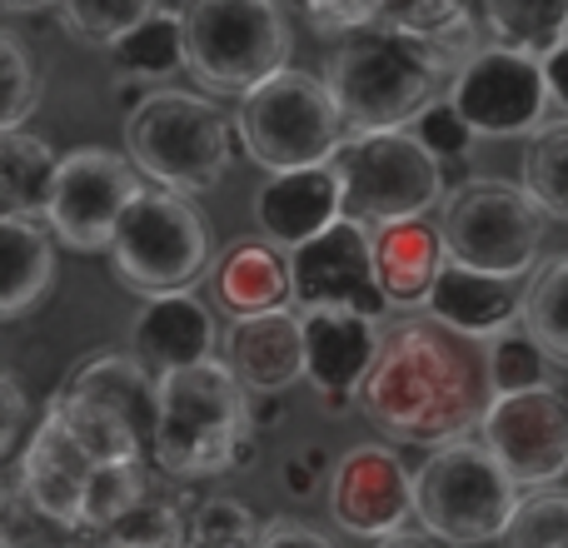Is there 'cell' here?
<instances>
[{
  "mask_svg": "<svg viewBox=\"0 0 568 548\" xmlns=\"http://www.w3.org/2000/svg\"><path fill=\"white\" fill-rule=\"evenodd\" d=\"M304 459H310V464H314V469H320V474L329 469V454H324V449H304Z\"/></svg>",
  "mask_w": 568,
  "mask_h": 548,
  "instance_id": "c3c4849f",
  "label": "cell"
},
{
  "mask_svg": "<svg viewBox=\"0 0 568 548\" xmlns=\"http://www.w3.org/2000/svg\"><path fill=\"white\" fill-rule=\"evenodd\" d=\"M26 424H30L26 389H20L16 374H0V459H10V464L20 459V449L30 444Z\"/></svg>",
  "mask_w": 568,
  "mask_h": 548,
  "instance_id": "ab89813d",
  "label": "cell"
},
{
  "mask_svg": "<svg viewBox=\"0 0 568 548\" xmlns=\"http://www.w3.org/2000/svg\"><path fill=\"white\" fill-rule=\"evenodd\" d=\"M255 424L260 429H275V424H284V409H255Z\"/></svg>",
  "mask_w": 568,
  "mask_h": 548,
  "instance_id": "7dc6e473",
  "label": "cell"
},
{
  "mask_svg": "<svg viewBox=\"0 0 568 548\" xmlns=\"http://www.w3.org/2000/svg\"><path fill=\"white\" fill-rule=\"evenodd\" d=\"M449 100L474 125V135H489V140H509V135L529 140L549 120V105H554L549 80H544V60L504 50V45H484L464 65V75L454 80Z\"/></svg>",
  "mask_w": 568,
  "mask_h": 548,
  "instance_id": "4fadbf2b",
  "label": "cell"
},
{
  "mask_svg": "<svg viewBox=\"0 0 568 548\" xmlns=\"http://www.w3.org/2000/svg\"><path fill=\"white\" fill-rule=\"evenodd\" d=\"M294 270V304L304 309H349L379 324L389 309L379 290V265H374V230H364L359 220L344 215L339 225H329L320 240L300 245L290 255Z\"/></svg>",
  "mask_w": 568,
  "mask_h": 548,
  "instance_id": "9a60e30c",
  "label": "cell"
},
{
  "mask_svg": "<svg viewBox=\"0 0 568 548\" xmlns=\"http://www.w3.org/2000/svg\"><path fill=\"white\" fill-rule=\"evenodd\" d=\"M524 300H529V290H519V280H494V274L464 270L449 260L429 294V319H439L444 329L474 344H489L494 334L524 319Z\"/></svg>",
  "mask_w": 568,
  "mask_h": 548,
  "instance_id": "7402d4cb",
  "label": "cell"
},
{
  "mask_svg": "<svg viewBox=\"0 0 568 548\" xmlns=\"http://www.w3.org/2000/svg\"><path fill=\"white\" fill-rule=\"evenodd\" d=\"M60 160L65 155H55V145L36 130L0 135V215L45 220L50 200H55Z\"/></svg>",
  "mask_w": 568,
  "mask_h": 548,
  "instance_id": "484cf974",
  "label": "cell"
},
{
  "mask_svg": "<svg viewBox=\"0 0 568 548\" xmlns=\"http://www.w3.org/2000/svg\"><path fill=\"white\" fill-rule=\"evenodd\" d=\"M255 548H334V539H324L314 524L294 519V514H275V519H265Z\"/></svg>",
  "mask_w": 568,
  "mask_h": 548,
  "instance_id": "60d3db41",
  "label": "cell"
},
{
  "mask_svg": "<svg viewBox=\"0 0 568 548\" xmlns=\"http://www.w3.org/2000/svg\"><path fill=\"white\" fill-rule=\"evenodd\" d=\"M155 10H160L155 0H60L55 16H60V26H65L70 40L115 50L120 40H125L135 26H145Z\"/></svg>",
  "mask_w": 568,
  "mask_h": 548,
  "instance_id": "d6a6232c",
  "label": "cell"
},
{
  "mask_svg": "<svg viewBox=\"0 0 568 548\" xmlns=\"http://www.w3.org/2000/svg\"><path fill=\"white\" fill-rule=\"evenodd\" d=\"M215 270V240L210 225L185 195L145 185L110 245V274L140 300H170L190 294Z\"/></svg>",
  "mask_w": 568,
  "mask_h": 548,
  "instance_id": "30bf717a",
  "label": "cell"
},
{
  "mask_svg": "<svg viewBox=\"0 0 568 548\" xmlns=\"http://www.w3.org/2000/svg\"><path fill=\"white\" fill-rule=\"evenodd\" d=\"M140 190L145 185H140V170L130 165V155L80 145L60 160V180H55V200L45 210V230L55 235V245L75 250V255H110V245H115Z\"/></svg>",
  "mask_w": 568,
  "mask_h": 548,
  "instance_id": "7c38bea8",
  "label": "cell"
},
{
  "mask_svg": "<svg viewBox=\"0 0 568 548\" xmlns=\"http://www.w3.org/2000/svg\"><path fill=\"white\" fill-rule=\"evenodd\" d=\"M150 469H155V464H100L95 479H90V494H85V529L80 534L110 529V524L125 519L135 504H145V494L155 489Z\"/></svg>",
  "mask_w": 568,
  "mask_h": 548,
  "instance_id": "836d02e7",
  "label": "cell"
},
{
  "mask_svg": "<svg viewBox=\"0 0 568 548\" xmlns=\"http://www.w3.org/2000/svg\"><path fill=\"white\" fill-rule=\"evenodd\" d=\"M474 55L479 40H429L374 20L329 50L324 85L354 135L409 130L424 110L444 100L439 90H454Z\"/></svg>",
  "mask_w": 568,
  "mask_h": 548,
  "instance_id": "7a4b0ae2",
  "label": "cell"
},
{
  "mask_svg": "<svg viewBox=\"0 0 568 548\" xmlns=\"http://www.w3.org/2000/svg\"><path fill=\"white\" fill-rule=\"evenodd\" d=\"M304 364L314 384V394L324 399L329 414H349V404H359L364 384L374 374V359L384 349V334L374 319L349 309H304Z\"/></svg>",
  "mask_w": 568,
  "mask_h": 548,
  "instance_id": "e0dca14e",
  "label": "cell"
},
{
  "mask_svg": "<svg viewBox=\"0 0 568 548\" xmlns=\"http://www.w3.org/2000/svg\"><path fill=\"white\" fill-rule=\"evenodd\" d=\"M0 245H6V265H0V319H20L55 284V235L40 220L0 215Z\"/></svg>",
  "mask_w": 568,
  "mask_h": 548,
  "instance_id": "d4e9b609",
  "label": "cell"
},
{
  "mask_svg": "<svg viewBox=\"0 0 568 548\" xmlns=\"http://www.w3.org/2000/svg\"><path fill=\"white\" fill-rule=\"evenodd\" d=\"M329 514L349 539H394L414 519V474L389 444H354L334 464Z\"/></svg>",
  "mask_w": 568,
  "mask_h": 548,
  "instance_id": "2e32d148",
  "label": "cell"
},
{
  "mask_svg": "<svg viewBox=\"0 0 568 548\" xmlns=\"http://www.w3.org/2000/svg\"><path fill=\"white\" fill-rule=\"evenodd\" d=\"M494 45L519 55H549L568 40V0H474Z\"/></svg>",
  "mask_w": 568,
  "mask_h": 548,
  "instance_id": "4316f807",
  "label": "cell"
},
{
  "mask_svg": "<svg viewBox=\"0 0 568 548\" xmlns=\"http://www.w3.org/2000/svg\"><path fill=\"white\" fill-rule=\"evenodd\" d=\"M235 115L195 90H155L125 120V155L150 185L170 195H205L235 160Z\"/></svg>",
  "mask_w": 568,
  "mask_h": 548,
  "instance_id": "5b68a950",
  "label": "cell"
},
{
  "mask_svg": "<svg viewBox=\"0 0 568 548\" xmlns=\"http://www.w3.org/2000/svg\"><path fill=\"white\" fill-rule=\"evenodd\" d=\"M185 70L210 95H240L290 70L284 0H185Z\"/></svg>",
  "mask_w": 568,
  "mask_h": 548,
  "instance_id": "52a82bcc",
  "label": "cell"
},
{
  "mask_svg": "<svg viewBox=\"0 0 568 548\" xmlns=\"http://www.w3.org/2000/svg\"><path fill=\"white\" fill-rule=\"evenodd\" d=\"M95 469L100 464L90 459L50 414H40V424L30 429V444L20 449V459L10 464L16 484L26 489V499L70 534L85 529V494H90Z\"/></svg>",
  "mask_w": 568,
  "mask_h": 548,
  "instance_id": "ac0fdd59",
  "label": "cell"
},
{
  "mask_svg": "<svg viewBox=\"0 0 568 548\" xmlns=\"http://www.w3.org/2000/svg\"><path fill=\"white\" fill-rule=\"evenodd\" d=\"M494 404L484 349L439 319H399L359 394V409L389 444L444 449L479 434Z\"/></svg>",
  "mask_w": 568,
  "mask_h": 548,
  "instance_id": "6da1fadb",
  "label": "cell"
},
{
  "mask_svg": "<svg viewBox=\"0 0 568 548\" xmlns=\"http://www.w3.org/2000/svg\"><path fill=\"white\" fill-rule=\"evenodd\" d=\"M50 419L95 464H155L160 379L135 354H90L45 399Z\"/></svg>",
  "mask_w": 568,
  "mask_h": 548,
  "instance_id": "277c9868",
  "label": "cell"
},
{
  "mask_svg": "<svg viewBox=\"0 0 568 548\" xmlns=\"http://www.w3.org/2000/svg\"><path fill=\"white\" fill-rule=\"evenodd\" d=\"M185 548H205V544H185Z\"/></svg>",
  "mask_w": 568,
  "mask_h": 548,
  "instance_id": "681fc988",
  "label": "cell"
},
{
  "mask_svg": "<svg viewBox=\"0 0 568 548\" xmlns=\"http://www.w3.org/2000/svg\"><path fill=\"white\" fill-rule=\"evenodd\" d=\"M484 364H489V389L494 399L504 394H529V389H559V364L544 354V344L529 329H504L484 344Z\"/></svg>",
  "mask_w": 568,
  "mask_h": 548,
  "instance_id": "4dcf8cb0",
  "label": "cell"
},
{
  "mask_svg": "<svg viewBox=\"0 0 568 548\" xmlns=\"http://www.w3.org/2000/svg\"><path fill=\"white\" fill-rule=\"evenodd\" d=\"M439 235L454 265L494 274V280H524L539 265L544 215L524 185L474 175L439 210Z\"/></svg>",
  "mask_w": 568,
  "mask_h": 548,
  "instance_id": "8fae6325",
  "label": "cell"
},
{
  "mask_svg": "<svg viewBox=\"0 0 568 548\" xmlns=\"http://www.w3.org/2000/svg\"><path fill=\"white\" fill-rule=\"evenodd\" d=\"M524 494L499 459L484 449L479 434L434 449L414 474V519L449 548L504 544L519 519Z\"/></svg>",
  "mask_w": 568,
  "mask_h": 548,
  "instance_id": "8992f818",
  "label": "cell"
},
{
  "mask_svg": "<svg viewBox=\"0 0 568 548\" xmlns=\"http://www.w3.org/2000/svg\"><path fill=\"white\" fill-rule=\"evenodd\" d=\"M80 534L60 529L55 519L26 499L16 474H6V494H0V548H75Z\"/></svg>",
  "mask_w": 568,
  "mask_h": 548,
  "instance_id": "8d00e7d4",
  "label": "cell"
},
{
  "mask_svg": "<svg viewBox=\"0 0 568 548\" xmlns=\"http://www.w3.org/2000/svg\"><path fill=\"white\" fill-rule=\"evenodd\" d=\"M384 6H389V0H384Z\"/></svg>",
  "mask_w": 568,
  "mask_h": 548,
  "instance_id": "f907efd6",
  "label": "cell"
},
{
  "mask_svg": "<svg viewBox=\"0 0 568 548\" xmlns=\"http://www.w3.org/2000/svg\"><path fill=\"white\" fill-rule=\"evenodd\" d=\"M344 180V215L364 230L384 235L424 220L429 210L449 205V170L419 145L414 130H379V135H349L334 155Z\"/></svg>",
  "mask_w": 568,
  "mask_h": 548,
  "instance_id": "9c48e42d",
  "label": "cell"
},
{
  "mask_svg": "<svg viewBox=\"0 0 568 548\" xmlns=\"http://www.w3.org/2000/svg\"><path fill=\"white\" fill-rule=\"evenodd\" d=\"M185 544H190V509L170 489H150L145 504H135L125 519L75 539V548H185Z\"/></svg>",
  "mask_w": 568,
  "mask_h": 548,
  "instance_id": "83f0119b",
  "label": "cell"
},
{
  "mask_svg": "<svg viewBox=\"0 0 568 548\" xmlns=\"http://www.w3.org/2000/svg\"><path fill=\"white\" fill-rule=\"evenodd\" d=\"M225 364L250 394H284L310 374L304 364V319L294 309L250 314L225 334Z\"/></svg>",
  "mask_w": 568,
  "mask_h": 548,
  "instance_id": "ffe728a7",
  "label": "cell"
},
{
  "mask_svg": "<svg viewBox=\"0 0 568 548\" xmlns=\"http://www.w3.org/2000/svg\"><path fill=\"white\" fill-rule=\"evenodd\" d=\"M524 329L544 344L559 369H568V255L534 270L529 300H524Z\"/></svg>",
  "mask_w": 568,
  "mask_h": 548,
  "instance_id": "1f68e13d",
  "label": "cell"
},
{
  "mask_svg": "<svg viewBox=\"0 0 568 548\" xmlns=\"http://www.w3.org/2000/svg\"><path fill=\"white\" fill-rule=\"evenodd\" d=\"M175 70H185V16L160 6L145 26H135L115 45V75L170 80Z\"/></svg>",
  "mask_w": 568,
  "mask_h": 548,
  "instance_id": "f546056e",
  "label": "cell"
},
{
  "mask_svg": "<svg viewBox=\"0 0 568 548\" xmlns=\"http://www.w3.org/2000/svg\"><path fill=\"white\" fill-rule=\"evenodd\" d=\"M235 135H240V150L275 180V175H300V170L329 165L354 130L344 125L329 85L320 75H310V70L290 65L240 100Z\"/></svg>",
  "mask_w": 568,
  "mask_h": 548,
  "instance_id": "ba28073f",
  "label": "cell"
},
{
  "mask_svg": "<svg viewBox=\"0 0 568 548\" xmlns=\"http://www.w3.org/2000/svg\"><path fill=\"white\" fill-rule=\"evenodd\" d=\"M255 220L265 230L270 245L280 250H300L310 240H320L329 225L344 220V180L339 165H320V170H300V175H275L255 200Z\"/></svg>",
  "mask_w": 568,
  "mask_h": 548,
  "instance_id": "d6986e66",
  "label": "cell"
},
{
  "mask_svg": "<svg viewBox=\"0 0 568 548\" xmlns=\"http://www.w3.org/2000/svg\"><path fill=\"white\" fill-rule=\"evenodd\" d=\"M499 548H568V494H529Z\"/></svg>",
  "mask_w": 568,
  "mask_h": 548,
  "instance_id": "f35d334b",
  "label": "cell"
},
{
  "mask_svg": "<svg viewBox=\"0 0 568 548\" xmlns=\"http://www.w3.org/2000/svg\"><path fill=\"white\" fill-rule=\"evenodd\" d=\"M280 474H284V489H290L294 499H310V494L320 489V479H324V474L314 469V464L304 459V454H294V459H284V464H280Z\"/></svg>",
  "mask_w": 568,
  "mask_h": 548,
  "instance_id": "b9f144b4",
  "label": "cell"
},
{
  "mask_svg": "<svg viewBox=\"0 0 568 548\" xmlns=\"http://www.w3.org/2000/svg\"><path fill=\"white\" fill-rule=\"evenodd\" d=\"M155 95V90H145V80H130V75H115V105L125 110V120L135 115L140 105H145V100Z\"/></svg>",
  "mask_w": 568,
  "mask_h": 548,
  "instance_id": "ee69618b",
  "label": "cell"
},
{
  "mask_svg": "<svg viewBox=\"0 0 568 548\" xmlns=\"http://www.w3.org/2000/svg\"><path fill=\"white\" fill-rule=\"evenodd\" d=\"M0 50H6V115H0V135H10V130H26V120L40 110L45 80H40L36 55H30V45L16 30H0Z\"/></svg>",
  "mask_w": 568,
  "mask_h": 548,
  "instance_id": "74e56055",
  "label": "cell"
},
{
  "mask_svg": "<svg viewBox=\"0 0 568 548\" xmlns=\"http://www.w3.org/2000/svg\"><path fill=\"white\" fill-rule=\"evenodd\" d=\"M6 16H40V10H60V0H0Z\"/></svg>",
  "mask_w": 568,
  "mask_h": 548,
  "instance_id": "bcb514c9",
  "label": "cell"
},
{
  "mask_svg": "<svg viewBox=\"0 0 568 548\" xmlns=\"http://www.w3.org/2000/svg\"><path fill=\"white\" fill-rule=\"evenodd\" d=\"M130 354L155 379L215 359V314H210V304L195 290L170 294V300H150L140 309L135 329H130Z\"/></svg>",
  "mask_w": 568,
  "mask_h": 548,
  "instance_id": "44dd1931",
  "label": "cell"
},
{
  "mask_svg": "<svg viewBox=\"0 0 568 548\" xmlns=\"http://www.w3.org/2000/svg\"><path fill=\"white\" fill-rule=\"evenodd\" d=\"M544 80H549V95H554V105L568 115V40L564 45H554L549 55H544Z\"/></svg>",
  "mask_w": 568,
  "mask_h": 548,
  "instance_id": "7bdbcfd3",
  "label": "cell"
},
{
  "mask_svg": "<svg viewBox=\"0 0 568 548\" xmlns=\"http://www.w3.org/2000/svg\"><path fill=\"white\" fill-rule=\"evenodd\" d=\"M409 130L419 135V145L429 150V155L439 160L444 170H449V185H454V190L469 185L474 175H464V170H469L464 160H469V145H474L479 135H474V125L459 115V105H454V100H439V105H429Z\"/></svg>",
  "mask_w": 568,
  "mask_h": 548,
  "instance_id": "e575fe53",
  "label": "cell"
},
{
  "mask_svg": "<svg viewBox=\"0 0 568 548\" xmlns=\"http://www.w3.org/2000/svg\"><path fill=\"white\" fill-rule=\"evenodd\" d=\"M374 548H449V544H439L434 534H424V529H404V534H394V539H384Z\"/></svg>",
  "mask_w": 568,
  "mask_h": 548,
  "instance_id": "f6af8a7d",
  "label": "cell"
},
{
  "mask_svg": "<svg viewBox=\"0 0 568 548\" xmlns=\"http://www.w3.org/2000/svg\"><path fill=\"white\" fill-rule=\"evenodd\" d=\"M215 300L235 319L250 314H275L294 304V270L270 240H230L215 260Z\"/></svg>",
  "mask_w": 568,
  "mask_h": 548,
  "instance_id": "603a6c76",
  "label": "cell"
},
{
  "mask_svg": "<svg viewBox=\"0 0 568 548\" xmlns=\"http://www.w3.org/2000/svg\"><path fill=\"white\" fill-rule=\"evenodd\" d=\"M255 404L225 359H205L160 379L155 469L175 484L220 479L255 464Z\"/></svg>",
  "mask_w": 568,
  "mask_h": 548,
  "instance_id": "3957f363",
  "label": "cell"
},
{
  "mask_svg": "<svg viewBox=\"0 0 568 548\" xmlns=\"http://www.w3.org/2000/svg\"><path fill=\"white\" fill-rule=\"evenodd\" d=\"M519 185L544 220H568V115H554L524 140Z\"/></svg>",
  "mask_w": 568,
  "mask_h": 548,
  "instance_id": "f1b7e54d",
  "label": "cell"
},
{
  "mask_svg": "<svg viewBox=\"0 0 568 548\" xmlns=\"http://www.w3.org/2000/svg\"><path fill=\"white\" fill-rule=\"evenodd\" d=\"M479 439L519 489H549L568 474V394L529 389L489 404Z\"/></svg>",
  "mask_w": 568,
  "mask_h": 548,
  "instance_id": "5bb4252c",
  "label": "cell"
},
{
  "mask_svg": "<svg viewBox=\"0 0 568 548\" xmlns=\"http://www.w3.org/2000/svg\"><path fill=\"white\" fill-rule=\"evenodd\" d=\"M374 265H379V290L389 309H429L439 270L449 265V250L429 220H414V225L374 235Z\"/></svg>",
  "mask_w": 568,
  "mask_h": 548,
  "instance_id": "cb8c5ba5",
  "label": "cell"
},
{
  "mask_svg": "<svg viewBox=\"0 0 568 548\" xmlns=\"http://www.w3.org/2000/svg\"><path fill=\"white\" fill-rule=\"evenodd\" d=\"M265 519H255L245 499H230V494H215V499L190 504V544L205 548H255Z\"/></svg>",
  "mask_w": 568,
  "mask_h": 548,
  "instance_id": "d590c367",
  "label": "cell"
}]
</instances>
